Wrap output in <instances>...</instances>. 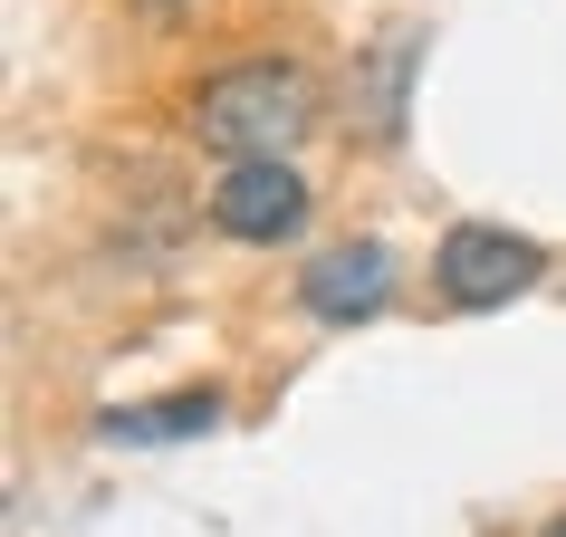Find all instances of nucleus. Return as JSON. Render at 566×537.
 <instances>
[{"label":"nucleus","instance_id":"0eeeda50","mask_svg":"<svg viewBox=\"0 0 566 537\" xmlns=\"http://www.w3.org/2000/svg\"><path fill=\"white\" fill-rule=\"evenodd\" d=\"M537 537H566V518H547V528H537Z\"/></svg>","mask_w":566,"mask_h":537},{"label":"nucleus","instance_id":"f257e3e1","mask_svg":"<svg viewBox=\"0 0 566 537\" xmlns=\"http://www.w3.org/2000/svg\"><path fill=\"white\" fill-rule=\"evenodd\" d=\"M192 125H202V145L240 154H289L317 125V77L298 59H250V67H221L202 96H192Z\"/></svg>","mask_w":566,"mask_h":537},{"label":"nucleus","instance_id":"20e7f679","mask_svg":"<svg viewBox=\"0 0 566 537\" xmlns=\"http://www.w3.org/2000/svg\"><path fill=\"white\" fill-rule=\"evenodd\" d=\"M394 298V250L385 240H336L317 260L298 268V307L317 327H365V317H385Z\"/></svg>","mask_w":566,"mask_h":537},{"label":"nucleus","instance_id":"423d86ee","mask_svg":"<svg viewBox=\"0 0 566 537\" xmlns=\"http://www.w3.org/2000/svg\"><path fill=\"white\" fill-rule=\"evenodd\" d=\"M413 59H422V30H385L365 49V135H403V87H413Z\"/></svg>","mask_w":566,"mask_h":537},{"label":"nucleus","instance_id":"f03ea898","mask_svg":"<svg viewBox=\"0 0 566 537\" xmlns=\"http://www.w3.org/2000/svg\"><path fill=\"white\" fill-rule=\"evenodd\" d=\"M432 278H442L451 307H509L528 298L537 278H547V250L518 231H500V221H461V231H442V250H432Z\"/></svg>","mask_w":566,"mask_h":537},{"label":"nucleus","instance_id":"39448f33","mask_svg":"<svg viewBox=\"0 0 566 537\" xmlns=\"http://www.w3.org/2000/svg\"><path fill=\"white\" fill-rule=\"evenodd\" d=\"M211 422H221V393L192 385V393H164V403H106L96 432H106V442L154 451V442H192V432H211Z\"/></svg>","mask_w":566,"mask_h":537},{"label":"nucleus","instance_id":"7ed1b4c3","mask_svg":"<svg viewBox=\"0 0 566 537\" xmlns=\"http://www.w3.org/2000/svg\"><path fill=\"white\" fill-rule=\"evenodd\" d=\"M211 231L221 240H250V250H269V240H289L307 221V182L279 164V154H240L231 173L211 182Z\"/></svg>","mask_w":566,"mask_h":537}]
</instances>
